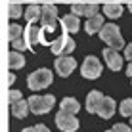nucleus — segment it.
I'll list each match as a JSON object with an SVG mask.
<instances>
[{
    "instance_id": "nucleus-1",
    "label": "nucleus",
    "mask_w": 132,
    "mask_h": 132,
    "mask_svg": "<svg viewBox=\"0 0 132 132\" xmlns=\"http://www.w3.org/2000/svg\"><path fill=\"white\" fill-rule=\"evenodd\" d=\"M100 38L113 50L125 48V40H122V36H121V29L115 23H105L103 25L102 31H100Z\"/></svg>"
},
{
    "instance_id": "nucleus-2",
    "label": "nucleus",
    "mask_w": 132,
    "mask_h": 132,
    "mask_svg": "<svg viewBox=\"0 0 132 132\" xmlns=\"http://www.w3.org/2000/svg\"><path fill=\"white\" fill-rule=\"evenodd\" d=\"M54 80V75L50 69H36L29 75V79H27V84H29V88L33 90V92H36V90H44L48 88L50 84H52Z\"/></svg>"
},
{
    "instance_id": "nucleus-3",
    "label": "nucleus",
    "mask_w": 132,
    "mask_h": 132,
    "mask_svg": "<svg viewBox=\"0 0 132 132\" xmlns=\"http://www.w3.org/2000/svg\"><path fill=\"white\" fill-rule=\"evenodd\" d=\"M29 107L31 111L35 113V115H44V113H48L50 109L54 107V103H56V98L52 96V94H44V96H31L29 100Z\"/></svg>"
},
{
    "instance_id": "nucleus-4",
    "label": "nucleus",
    "mask_w": 132,
    "mask_h": 132,
    "mask_svg": "<svg viewBox=\"0 0 132 132\" xmlns=\"http://www.w3.org/2000/svg\"><path fill=\"white\" fill-rule=\"evenodd\" d=\"M50 48H52V52L56 54V56H69L73 50H75V40H73L65 31V33H61L57 38H54L52 42H50Z\"/></svg>"
},
{
    "instance_id": "nucleus-5",
    "label": "nucleus",
    "mask_w": 132,
    "mask_h": 132,
    "mask_svg": "<svg viewBox=\"0 0 132 132\" xmlns=\"http://www.w3.org/2000/svg\"><path fill=\"white\" fill-rule=\"evenodd\" d=\"M56 125H57V128L63 130V132H75L79 128V119L75 117V113L60 109L57 115H56Z\"/></svg>"
},
{
    "instance_id": "nucleus-6",
    "label": "nucleus",
    "mask_w": 132,
    "mask_h": 132,
    "mask_svg": "<svg viewBox=\"0 0 132 132\" xmlns=\"http://www.w3.org/2000/svg\"><path fill=\"white\" fill-rule=\"evenodd\" d=\"M80 75L84 77V79H98L100 75H102V63L96 56H88L86 60L82 61V67H80Z\"/></svg>"
},
{
    "instance_id": "nucleus-7",
    "label": "nucleus",
    "mask_w": 132,
    "mask_h": 132,
    "mask_svg": "<svg viewBox=\"0 0 132 132\" xmlns=\"http://www.w3.org/2000/svg\"><path fill=\"white\" fill-rule=\"evenodd\" d=\"M75 67H77V61L71 56H60L56 60V71L60 77H69L75 71Z\"/></svg>"
},
{
    "instance_id": "nucleus-8",
    "label": "nucleus",
    "mask_w": 132,
    "mask_h": 132,
    "mask_svg": "<svg viewBox=\"0 0 132 132\" xmlns=\"http://www.w3.org/2000/svg\"><path fill=\"white\" fill-rule=\"evenodd\" d=\"M103 60H105L107 67H109L111 71H121V67H122V57H121V54L117 52V50H113V48H103Z\"/></svg>"
},
{
    "instance_id": "nucleus-9",
    "label": "nucleus",
    "mask_w": 132,
    "mask_h": 132,
    "mask_svg": "<svg viewBox=\"0 0 132 132\" xmlns=\"http://www.w3.org/2000/svg\"><path fill=\"white\" fill-rule=\"evenodd\" d=\"M57 21V8L54 4H44L42 15H40V25L42 27H54Z\"/></svg>"
},
{
    "instance_id": "nucleus-10",
    "label": "nucleus",
    "mask_w": 132,
    "mask_h": 132,
    "mask_svg": "<svg viewBox=\"0 0 132 132\" xmlns=\"http://www.w3.org/2000/svg\"><path fill=\"white\" fill-rule=\"evenodd\" d=\"M25 40L29 42V48L31 50H35L33 46H36V44L42 40V27H36V23H29L27 25V29H25Z\"/></svg>"
},
{
    "instance_id": "nucleus-11",
    "label": "nucleus",
    "mask_w": 132,
    "mask_h": 132,
    "mask_svg": "<svg viewBox=\"0 0 132 132\" xmlns=\"http://www.w3.org/2000/svg\"><path fill=\"white\" fill-rule=\"evenodd\" d=\"M103 98H105V96H103L100 90H92V92L88 94V98H86V111H88V113H98Z\"/></svg>"
},
{
    "instance_id": "nucleus-12",
    "label": "nucleus",
    "mask_w": 132,
    "mask_h": 132,
    "mask_svg": "<svg viewBox=\"0 0 132 132\" xmlns=\"http://www.w3.org/2000/svg\"><path fill=\"white\" fill-rule=\"evenodd\" d=\"M103 25H105L103 23V17L100 15V13H96V15L88 17V21L84 23V31H86V35H96V33L102 31Z\"/></svg>"
},
{
    "instance_id": "nucleus-13",
    "label": "nucleus",
    "mask_w": 132,
    "mask_h": 132,
    "mask_svg": "<svg viewBox=\"0 0 132 132\" xmlns=\"http://www.w3.org/2000/svg\"><path fill=\"white\" fill-rule=\"evenodd\" d=\"M71 12L77 15H84V17H92L98 13V4H73Z\"/></svg>"
},
{
    "instance_id": "nucleus-14",
    "label": "nucleus",
    "mask_w": 132,
    "mask_h": 132,
    "mask_svg": "<svg viewBox=\"0 0 132 132\" xmlns=\"http://www.w3.org/2000/svg\"><path fill=\"white\" fill-rule=\"evenodd\" d=\"M61 25H63V31H67V33H77V31L80 29V21H79V15L71 12L69 15L61 17Z\"/></svg>"
},
{
    "instance_id": "nucleus-15",
    "label": "nucleus",
    "mask_w": 132,
    "mask_h": 132,
    "mask_svg": "<svg viewBox=\"0 0 132 132\" xmlns=\"http://www.w3.org/2000/svg\"><path fill=\"white\" fill-rule=\"evenodd\" d=\"M115 109H117V103H115V100L113 98H103V102H102V105H100V111H98V115L102 117V119H109V117H113V113H115Z\"/></svg>"
},
{
    "instance_id": "nucleus-16",
    "label": "nucleus",
    "mask_w": 132,
    "mask_h": 132,
    "mask_svg": "<svg viewBox=\"0 0 132 132\" xmlns=\"http://www.w3.org/2000/svg\"><path fill=\"white\" fill-rule=\"evenodd\" d=\"M10 109H12V115H13V117H17V119H25L27 113L31 111L29 102H25V100H19V102L10 103Z\"/></svg>"
},
{
    "instance_id": "nucleus-17",
    "label": "nucleus",
    "mask_w": 132,
    "mask_h": 132,
    "mask_svg": "<svg viewBox=\"0 0 132 132\" xmlns=\"http://www.w3.org/2000/svg\"><path fill=\"white\" fill-rule=\"evenodd\" d=\"M8 65H10V69H21V67L25 65V56H23V52L12 50V52L8 54Z\"/></svg>"
},
{
    "instance_id": "nucleus-18",
    "label": "nucleus",
    "mask_w": 132,
    "mask_h": 132,
    "mask_svg": "<svg viewBox=\"0 0 132 132\" xmlns=\"http://www.w3.org/2000/svg\"><path fill=\"white\" fill-rule=\"evenodd\" d=\"M103 15H105V17H111V19L121 17V15H122V6H121V4H117V2L105 4V6H103Z\"/></svg>"
},
{
    "instance_id": "nucleus-19",
    "label": "nucleus",
    "mask_w": 132,
    "mask_h": 132,
    "mask_svg": "<svg viewBox=\"0 0 132 132\" xmlns=\"http://www.w3.org/2000/svg\"><path fill=\"white\" fill-rule=\"evenodd\" d=\"M40 15H42V8H38V6H29L25 10V19L29 21V23H35V21H40Z\"/></svg>"
},
{
    "instance_id": "nucleus-20",
    "label": "nucleus",
    "mask_w": 132,
    "mask_h": 132,
    "mask_svg": "<svg viewBox=\"0 0 132 132\" xmlns=\"http://www.w3.org/2000/svg\"><path fill=\"white\" fill-rule=\"evenodd\" d=\"M60 107L63 109V111H69V113H75V115H77V111L80 109V103L77 102L75 98H63Z\"/></svg>"
},
{
    "instance_id": "nucleus-21",
    "label": "nucleus",
    "mask_w": 132,
    "mask_h": 132,
    "mask_svg": "<svg viewBox=\"0 0 132 132\" xmlns=\"http://www.w3.org/2000/svg\"><path fill=\"white\" fill-rule=\"evenodd\" d=\"M23 33H25V31L21 29L19 25H15V23L8 25V40H10V42H12V40H15V38H19V36H23Z\"/></svg>"
},
{
    "instance_id": "nucleus-22",
    "label": "nucleus",
    "mask_w": 132,
    "mask_h": 132,
    "mask_svg": "<svg viewBox=\"0 0 132 132\" xmlns=\"http://www.w3.org/2000/svg\"><path fill=\"white\" fill-rule=\"evenodd\" d=\"M21 4H15V2H10L8 4V15H10V19H17V17H21Z\"/></svg>"
},
{
    "instance_id": "nucleus-23",
    "label": "nucleus",
    "mask_w": 132,
    "mask_h": 132,
    "mask_svg": "<svg viewBox=\"0 0 132 132\" xmlns=\"http://www.w3.org/2000/svg\"><path fill=\"white\" fill-rule=\"evenodd\" d=\"M12 48L17 50V52H23V50H31L29 48V42L25 40V36H19V38L12 40Z\"/></svg>"
},
{
    "instance_id": "nucleus-24",
    "label": "nucleus",
    "mask_w": 132,
    "mask_h": 132,
    "mask_svg": "<svg viewBox=\"0 0 132 132\" xmlns=\"http://www.w3.org/2000/svg\"><path fill=\"white\" fill-rule=\"evenodd\" d=\"M119 111H121L122 117H132V100H125V102L121 103Z\"/></svg>"
},
{
    "instance_id": "nucleus-25",
    "label": "nucleus",
    "mask_w": 132,
    "mask_h": 132,
    "mask_svg": "<svg viewBox=\"0 0 132 132\" xmlns=\"http://www.w3.org/2000/svg\"><path fill=\"white\" fill-rule=\"evenodd\" d=\"M8 100H10V103H13V102H19V100H23V98H21L19 90H10V92H8Z\"/></svg>"
},
{
    "instance_id": "nucleus-26",
    "label": "nucleus",
    "mask_w": 132,
    "mask_h": 132,
    "mask_svg": "<svg viewBox=\"0 0 132 132\" xmlns=\"http://www.w3.org/2000/svg\"><path fill=\"white\" fill-rule=\"evenodd\" d=\"M113 130L115 132H132V128L128 125H122V122H117L115 126H113Z\"/></svg>"
},
{
    "instance_id": "nucleus-27",
    "label": "nucleus",
    "mask_w": 132,
    "mask_h": 132,
    "mask_svg": "<svg viewBox=\"0 0 132 132\" xmlns=\"http://www.w3.org/2000/svg\"><path fill=\"white\" fill-rule=\"evenodd\" d=\"M125 57L128 61H132V44H128V46H125Z\"/></svg>"
},
{
    "instance_id": "nucleus-28",
    "label": "nucleus",
    "mask_w": 132,
    "mask_h": 132,
    "mask_svg": "<svg viewBox=\"0 0 132 132\" xmlns=\"http://www.w3.org/2000/svg\"><path fill=\"white\" fill-rule=\"evenodd\" d=\"M35 132H52V130H48V126H44V125H36Z\"/></svg>"
},
{
    "instance_id": "nucleus-29",
    "label": "nucleus",
    "mask_w": 132,
    "mask_h": 132,
    "mask_svg": "<svg viewBox=\"0 0 132 132\" xmlns=\"http://www.w3.org/2000/svg\"><path fill=\"white\" fill-rule=\"evenodd\" d=\"M13 80H15V77H13V73H10V75H8V84H13Z\"/></svg>"
},
{
    "instance_id": "nucleus-30",
    "label": "nucleus",
    "mask_w": 132,
    "mask_h": 132,
    "mask_svg": "<svg viewBox=\"0 0 132 132\" xmlns=\"http://www.w3.org/2000/svg\"><path fill=\"white\" fill-rule=\"evenodd\" d=\"M126 75H128V77H132V61L128 63V69H126Z\"/></svg>"
},
{
    "instance_id": "nucleus-31",
    "label": "nucleus",
    "mask_w": 132,
    "mask_h": 132,
    "mask_svg": "<svg viewBox=\"0 0 132 132\" xmlns=\"http://www.w3.org/2000/svg\"><path fill=\"white\" fill-rule=\"evenodd\" d=\"M21 132H35V128H23Z\"/></svg>"
},
{
    "instance_id": "nucleus-32",
    "label": "nucleus",
    "mask_w": 132,
    "mask_h": 132,
    "mask_svg": "<svg viewBox=\"0 0 132 132\" xmlns=\"http://www.w3.org/2000/svg\"><path fill=\"white\" fill-rule=\"evenodd\" d=\"M128 10H130V12H132V4H128Z\"/></svg>"
},
{
    "instance_id": "nucleus-33",
    "label": "nucleus",
    "mask_w": 132,
    "mask_h": 132,
    "mask_svg": "<svg viewBox=\"0 0 132 132\" xmlns=\"http://www.w3.org/2000/svg\"><path fill=\"white\" fill-rule=\"evenodd\" d=\"M105 132H115V130H105Z\"/></svg>"
},
{
    "instance_id": "nucleus-34",
    "label": "nucleus",
    "mask_w": 132,
    "mask_h": 132,
    "mask_svg": "<svg viewBox=\"0 0 132 132\" xmlns=\"http://www.w3.org/2000/svg\"><path fill=\"white\" fill-rule=\"evenodd\" d=\"M130 125H132V117H130Z\"/></svg>"
}]
</instances>
